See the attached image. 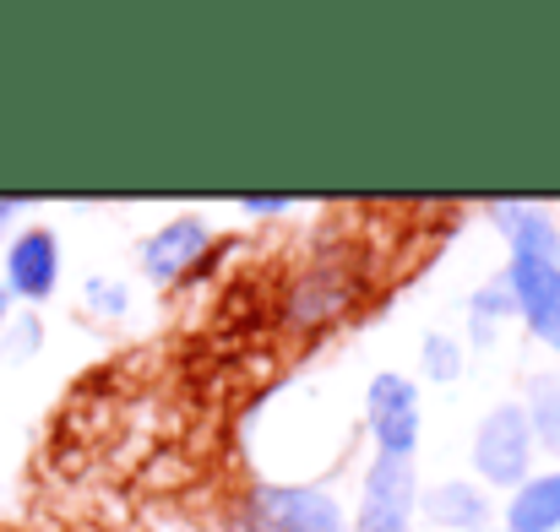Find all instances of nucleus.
Returning <instances> with one entry per match:
<instances>
[{"instance_id": "1", "label": "nucleus", "mask_w": 560, "mask_h": 532, "mask_svg": "<svg viewBox=\"0 0 560 532\" xmlns=\"http://www.w3.org/2000/svg\"><path fill=\"white\" fill-rule=\"evenodd\" d=\"M534 457H539V440H534V424H528L523 402L512 397V402L485 407V418L474 424V440H468L474 484L512 495L523 478H534Z\"/></svg>"}, {"instance_id": "2", "label": "nucleus", "mask_w": 560, "mask_h": 532, "mask_svg": "<svg viewBox=\"0 0 560 532\" xmlns=\"http://www.w3.org/2000/svg\"><path fill=\"white\" fill-rule=\"evenodd\" d=\"M245 532H349V511L316 484H256L245 495Z\"/></svg>"}, {"instance_id": "3", "label": "nucleus", "mask_w": 560, "mask_h": 532, "mask_svg": "<svg viewBox=\"0 0 560 532\" xmlns=\"http://www.w3.org/2000/svg\"><path fill=\"white\" fill-rule=\"evenodd\" d=\"M365 424H371L375 457H408L419 451V429H424V413H419V386L397 369H381L365 386Z\"/></svg>"}, {"instance_id": "4", "label": "nucleus", "mask_w": 560, "mask_h": 532, "mask_svg": "<svg viewBox=\"0 0 560 532\" xmlns=\"http://www.w3.org/2000/svg\"><path fill=\"white\" fill-rule=\"evenodd\" d=\"M506 283H512V299H517L523 327H528L550 354H560V261L512 256V261H506Z\"/></svg>"}, {"instance_id": "5", "label": "nucleus", "mask_w": 560, "mask_h": 532, "mask_svg": "<svg viewBox=\"0 0 560 532\" xmlns=\"http://www.w3.org/2000/svg\"><path fill=\"white\" fill-rule=\"evenodd\" d=\"M5 294L11 299H27V305H44L60 283V239L49 228H22L5 250Z\"/></svg>"}, {"instance_id": "6", "label": "nucleus", "mask_w": 560, "mask_h": 532, "mask_svg": "<svg viewBox=\"0 0 560 532\" xmlns=\"http://www.w3.org/2000/svg\"><path fill=\"white\" fill-rule=\"evenodd\" d=\"M207 250H212V228L201 217H190V212L186 217H170V223H159L142 239V272L153 283H180Z\"/></svg>"}, {"instance_id": "7", "label": "nucleus", "mask_w": 560, "mask_h": 532, "mask_svg": "<svg viewBox=\"0 0 560 532\" xmlns=\"http://www.w3.org/2000/svg\"><path fill=\"white\" fill-rule=\"evenodd\" d=\"M419 517L435 532H479L490 528L495 500L474 478H435L430 489H419Z\"/></svg>"}, {"instance_id": "8", "label": "nucleus", "mask_w": 560, "mask_h": 532, "mask_svg": "<svg viewBox=\"0 0 560 532\" xmlns=\"http://www.w3.org/2000/svg\"><path fill=\"white\" fill-rule=\"evenodd\" d=\"M490 223L501 228V239L512 245V256L560 261V228L545 206H534V201H490Z\"/></svg>"}, {"instance_id": "9", "label": "nucleus", "mask_w": 560, "mask_h": 532, "mask_svg": "<svg viewBox=\"0 0 560 532\" xmlns=\"http://www.w3.org/2000/svg\"><path fill=\"white\" fill-rule=\"evenodd\" d=\"M501 532H560V468L523 478V484L506 495Z\"/></svg>"}, {"instance_id": "10", "label": "nucleus", "mask_w": 560, "mask_h": 532, "mask_svg": "<svg viewBox=\"0 0 560 532\" xmlns=\"http://www.w3.org/2000/svg\"><path fill=\"white\" fill-rule=\"evenodd\" d=\"M419 473L408 457H371L365 478H360V500L365 506H392V511H408L419 517Z\"/></svg>"}, {"instance_id": "11", "label": "nucleus", "mask_w": 560, "mask_h": 532, "mask_svg": "<svg viewBox=\"0 0 560 532\" xmlns=\"http://www.w3.org/2000/svg\"><path fill=\"white\" fill-rule=\"evenodd\" d=\"M512 316H517V299H512L506 272L490 277V283H479L474 299H468V343H474V348H490V343H495V327L512 321Z\"/></svg>"}, {"instance_id": "12", "label": "nucleus", "mask_w": 560, "mask_h": 532, "mask_svg": "<svg viewBox=\"0 0 560 532\" xmlns=\"http://www.w3.org/2000/svg\"><path fill=\"white\" fill-rule=\"evenodd\" d=\"M523 413H528V424H534L539 451H560V375H550V369L528 375Z\"/></svg>"}, {"instance_id": "13", "label": "nucleus", "mask_w": 560, "mask_h": 532, "mask_svg": "<svg viewBox=\"0 0 560 532\" xmlns=\"http://www.w3.org/2000/svg\"><path fill=\"white\" fill-rule=\"evenodd\" d=\"M463 364H468V348H463L452 332H424V343H419V369H424V380L452 386V380L463 375Z\"/></svg>"}, {"instance_id": "14", "label": "nucleus", "mask_w": 560, "mask_h": 532, "mask_svg": "<svg viewBox=\"0 0 560 532\" xmlns=\"http://www.w3.org/2000/svg\"><path fill=\"white\" fill-rule=\"evenodd\" d=\"M82 299H88V310H98V316H126V305H131V288H126L120 277H88Z\"/></svg>"}, {"instance_id": "15", "label": "nucleus", "mask_w": 560, "mask_h": 532, "mask_svg": "<svg viewBox=\"0 0 560 532\" xmlns=\"http://www.w3.org/2000/svg\"><path fill=\"white\" fill-rule=\"evenodd\" d=\"M349 532H413V517L408 511H392V506H365L349 517Z\"/></svg>"}, {"instance_id": "16", "label": "nucleus", "mask_w": 560, "mask_h": 532, "mask_svg": "<svg viewBox=\"0 0 560 532\" xmlns=\"http://www.w3.org/2000/svg\"><path fill=\"white\" fill-rule=\"evenodd\" d=\"M294 212L289 196H240V217H283Z\"/></svg>"}, {"instance_id": "17", "label": "nucleus", "mask_w": 560, "mask_h": 532, "mask_svg": "<svg viewBox=\"0 0 560 532\" xmlns=\"http://www.w3.org/2000/svg\"><path fill=\"white\" fill-rule=\"evenodd\" d=\"M5 316H11V294H5V283H0V327H5Z\"/></svg>"}, {"instance_id": "18", "label": "nucleus", "mask_w": 560, "mask_h": 532, "mask_svg": "<svg viewBox=\"0 0 560 532\" xmlns=\"http://www.w3.org/2000/svg\"><path fill=\"white\" fill-rule=\"evenodd\" d=\"M22 212V201H0V217H16Z\"/></svg>"}, {"instance_id": "19", "label": "nucleus", "mask_w": 560, "mask_h": 532, "mask_svg": "<svg viewBox=\"0 0 560 532\" xmlns=\"http://www.w3.org/2000/svg\"><path fill=\"white\" fill-rule=\"evenodd\" d=\"M479 532H501V528H479Z\"/></svg>"}]
</instances>
